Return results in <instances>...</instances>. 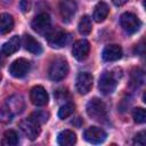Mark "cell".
<instances>
[{"label":"cell","instance_id":"cell-1","mask_svg":"<svg viewBox=\"0 0 146 146\" xmlns=\"http://www.w3.org/2000/svg\"><path fill=\"white\" fill-rule=\"evenodd\" d=\"M87 114L95 121L97 122H106L107 120V111L105 104L98 99V98H92L88 102L87 104Z\"/></svg>","mask_w":146,"mask_h":146},{"label":"cell","instance_id":"cell-2","mask_svg":"<svg viewBox=\"0 0 146 146\" xmlns=\"http://www.w3.org/2000/svg\"><path fill=\"white\" fill-rule=\"evenodd\" d=\"M47 41L50 47L52 48H63L65 47L70 41V33H67L65 30H62L59 27L50 29V31L46 34Z\"/></svg>","mask_w":146,"mask_h":146},{"label":"cell","instance_id":"cell-3","mask_svg":"<svg viewBox=\"0 0 146 146\" xmlns=\"http://www.w3.org/2000/svg\"><path fill=\"white\" fill-rule=\"evenodd\" d=\"M68 73V64L64 58L54 59L48 68V75L52 81H60Z\"/></svg>","mask_w":146,"mask_h":146},{"label":"cell","instance_id":"cell-4","mask_svg":"<svg viewBox=\"0 0 146 146\" xmlns=\"http://www.w3.org/2000/svg\"><path fill=\"white\" fill-rule=\"evenodd\" d=\"M117 86V78L113 72H104L98 82V88L104 95L112 94Z\"/></svg>","mask_w":146,"mask_h":146},{"label":"cell","instance_id":"cell-5","mask_svg":"<svg viewBox=\"0 0 146 146\" xmlns=\"http://www.w3.org/2000/svg\"><path fill=\"white\" fill-rule=\"evenodd\" d=\"M31 26L36 33L46 35L51 29V18L47 13H41L33 18Z\"/></svg>","mask_w":146,"mask_h":146},{"label":"cell","instance_id":"cell-6","mask_svg":"<svg viewBox=\"0 0 146 146\" xmlns=\"http://www.w3.org/2000/svg\"><path fill=\"white\" fill-rule=\"evenodd\" d=\"M41 124H39L36 121L31 119L30 116L27 119H24L19 122V128L23 131V133L31 140H34L39 137L41 132Z\"/></svg>","mask_w":146,"mask_h":146},{"label":"cell","instance_id":"cell-7","mask_svg":"<svg viewBox=\"0 0 146 146\" xmlns=\"http://www.w3.org/2000/svg\"><path fill=\"white\" fill-rule=\"evenodd\" d=\"M120 24L121 27L129 34H132L135 32H137L141 25L139 18L132 14V13H124L121 15L120 17Z\"/></svg>","mask_w":146,"mask_h":146},{"label":"cell","instance_id":"cell-8","mask_svg":"<svg viewBox=\"0 0 146 146\" xmlns=\"http://www.w3.org/2000/svg\"><path fill=\"white\" fill-rule=\"evenodd\" d=\"M78 9V5L75 0H60L59 2V13L62 19L65 23H70L74 17Z\"/></svg>","mask_w":146,"mask_h":146},{"label":"cell","instance_id":"cell-9","mask_svg":"<svg viewBox=\"0 0 146 146\" xmlns=\"http://www.w3.org/2000/svg\"><path fill=\"white\" fill-rule=\"evenodd\" d=\"M31 64L27 59L25 58H18L16 60H14L10 66H9V73L14 76V78H23L27 74V72L30 71Z\"/></svg>","mask_w":146,"mask_h":146},{"label":"cell","instance_id":"cell-10","mask_svg":"<svg viewBox=\"0 0 146 146\" xmlns=\"http://www.w3.org/2000/svg\"><path fill=\"white\" fill-rule=\"evenodd\" d=\"M92 81H94V78L90 73H88V72L79 73V75L76 76V81H75L76 90L81 95L88 94L92 88Z\"/></svg>","mask_w":146,"mask_h":146},{"label":"cell","instance_id":"cell-11","mask_svg":"<svg viewBox=\"0 0 146 146\" xmlns=\"http://www.w3.org/2000/svg\"><path fill=\"white\" fill-rule=\"evenodd\" d=\"M30 99H31L32 104H34L35 106H44L48 104L49 96H48V94L43 87L35 86L31 89Z\"/></svg>","mask_w":146,"mask_h":146},{"label":"cell","instance_id":"cell-12","mask_svg":"<svg viewBox=\"0 0 146 146\" xmlns=\"http://www.w3.org/2000/svg\"><path fill=\"white\" fill-rule=\"evenodd\" d=\"M90 51V44L86 39H80L75 41L72 46V54L78 60H84Z\"/></svg>","mask_w":146,"mask_h":146},{"label":"cell","instance_id":"cell-13","mask_svg":"<svg viewBox=\"0 0 146 146\" xmlns=\"http://www.w3.org/2000/svg\"><path fill=\"white\" fill-rule=\"evenodd\" d=\"M83 136L90 144H100L106 139V132L99 127H89L84 131Z\"/></svg>","mask_w":146,"mask_h":146},{"label":"cell","instance_id":"cell-14","mask_svg":"<svg viewBox=\"0 0 146 146\" xmlns=\"http://www.w3.org/2000/svg\"><path fill=\"white\" fill-rule=\"evenodd\" d=\"M122 57V48L119 44H108L103 50V58L106 62H115Z\"/></svg>","mask_w":146,"mask_h":146},{"label":"cell","instance_id":"cell-15","mask_svg":"<svg viewBox=\"0 0 146 146\" xmlns=\"http://www.w3.org/2000/svg\"><path fill=\"white\" fill-rule=\"evenodd\" d=\"M5 105L9 108V111H10L14 115L21 113V112L24 110V107H25L23 97H22V96H18V95H15V96L9 97V98L6 100Z\"/></svg>","mask_w":146,"mask_h":146},{"label":"cell","instance_id":"cell-16","mask_svg":"<svg viewBox=\"0 0 146 146\" xmlns=\"http://www.w3.org/2000/svg\"><path fill=\"white\" fill-rule=\"evenodd\" d=\"M23 42H24V47L27 51H30L31 54H34V55H40L42 52V46L40 44L39 41H36L32 35L30 34H25L24 35V39H23Z\"/></svg>","mask_w":146,"mask_h":146},{"label":"cell","instance_id":"cell-17","mask_svg":"<svg viewBox=\"0 0 146 146\" xmlns=\"http://www.w3.org/2000/svg\"><path fill=\"white\" fill-rule=\"evenodd\" d=\"M19 47H21V39L18 35H14L6 43H3L1 51L5 56H10V55L15 54L19 49Z\"/></svg>","mask_w":146,"mask_h":146},{"label":"cell","instance_id":"cell-18","mask_svg":"<svg viewBox=\"0 0 146 146\" xmlns=\"http://www.w3.org/2000/svg\"><path fill=\"white\" fill-rule=\"evenodd\" d=\"M108 13H110V8H108L107 3L104 2V1H99L95 6L92 17H94V19L97 23H100V22H104L105 21V18L108 16Z\"/></svg>","mask_w":146,"mask_h":146},{"label":"cell","instance_id":"cell-19","mask_svg":"<svg viewBox=\"0 0 146 146\" xmlns=\"http://www.w3.org/2000/svg\"><path fill=\"white\" fill-rule=\"evenodd\" d=\"M57 141L60 146H72L76 141V136L72 130H63L58 133Z\"/></svg>","mask_w":146,"mask_h":146},{"label":"cell","instance_id":"cell-20","mask_svg":"<svg viewBox=\"0 0 146 146\" xmlns=\"http://www.w3.org/2000/svg\"><path fill=\"white\" fill-rule=\"evenodd\" d=\"M14 27V18L11 15L3 13L0 14V33H9Z\"/></svg>","mask_w":146,"mask_h":146},{"label":"cell","instance_id":"cell-21","mask_svg":"<svg viewBox=\"0 0 146 146\" xmlns=\"http://www.w3.org/2000/svg\"><path fill=\"white\" fill-rule=\"evenodd\" d=\"M78 30L82 35H88L91 33L92 30V23H91V18L88 15H84L81 17L79 25H78Z\"/></svg>","mask_w":146,"mask_h":146},{"label":"cell","instance_id":"cell-22","mask_svg":"<svg viewBox=\"0 0 146 146\" xmlns=\"http://www.w3.org/2000/svg\"><path fill=\"white\" fill-rule=\"evenodd\" d=\"M18 135L15 130H7L5 133H3V138H2V141L1 144L3 146H16L18 144Z\"/></svg>","mask_w":146,"mask_h":146},{"label":"cell","instance_id":"cell-23","mask_svg":"<svg viewBox=\"0 0 146 146\" xmlns=\"http://www.w3.org/2000/svg\"><path fill=\"white\" fill-rule=\"evenodd\" d=\"M74 108H75V106H74L73 103H71V102L64 103V104L60 106L59 111H58V116H59L60 119H66V117H68V116H71V115L73 114Z\"/></svg>","mask_w":146,"mask_h":146},{"label":"cell","instance_id":"cell-24","mask_svg":"<svg viewBox=\"0 0 146 146\" xmlns=\"http://www.w3.org/2000/svg\"><path fill=\"white\" fill-rule=\"evenodd\" d=\"M31 119H33L34 121H36L39 124H43L48 121L49 119V113L46 112V111H36V112H33L31 115H30Z\"/></svg>","mask_w":146,"mask_h":146},{"label":"cell","instance_id":"cell-25","mask_svg":"<svg viewBox=\"0 0 146 146\" xmlns=\"http://www.w3.org/2000/svg\"><path fill=\"white\" fill-rule=\"evenodd\" d=\"M132 117L137 123H144L146 121V112L143 107H136L132 111Z\"/></svg>","mask_w":146,"mask_h":146},{"label":"cell","instance_id":"cell-26","mask_svg":"<svg viewBox=\"0 0 146 146\" xmlns=\"http://www.w3.org/2000/svg\"><path fill=\"white\" fill-rule=\"evenodd\" d=\"M13 116L14 114L9 111V108L3 104L1 107H0V121L7 123V122H10L13 120Z\"/></svg>","mask_w":146,"mask_h":146},{"label":"cell","instance_id":"cell-27","mask_svg":"<svg viewBox=\"0 0 146 146\" xmlns=\"http://www.w3.org/2000/svg\"><path fill=\"white\" fill-rule=\"evenodd\" d=\"M55 97L57 99V102H63V103H67L68 99H70V94L66 89L64 88H60V89H57L55 91Z\"/></svg>","mask_w":146,"mask_h":146},{"label":"cell","instance_id":"cell-28","mask_svg":"<svg viewBox=\"0 0 146 146\" xmlns=\"http://www.w3.org/2000/svg\"><path fill=\"white\" fill-rule=\"evenodd\" d=\"M145 131H140L139 133L136 135L135 139H133V144L135 145H145Z\"/></svg>","mask_w":146,"mask_h":146},{"label":"cell","instance_id":"cell-29","mask_svg":"<svg viewBox=\"0 0 146 146\" xmlns=\"http://www.w3.org/2000/svg\"><path fill=\"white\" fill-rule=\"evenodd\" d=\"M19 7H21V9H22L23 13L29 11L31 9V0H21Z\"/></svg>","mask_w":146,"mask_h":146},{"label":"cell","instance_id":"cell-30","mask_svg":"<svg viewBox=\"0 0 146 146\" xmlns=\"http://www.w3.org/2000/svg\"><path fill=\"white\" fill-rule=\"evenodd\" d=\"M127 1H128V0H112V2H113L115 6H122V5H124Z\"/></svg>","mask_w":146,"mask_h":146},{"label":"cell","instance_id":"cell-31","mask_svg":"<svg viewBox=\"0 0 146 146\" xmlns=\"http://www.w3.org/2000/svg\"><path fill=\"white\" fill-rule=\"evenodd\" d=\"M0 80H1V74H0Z\"/></svg>","mask_w":146,"mask_h":146}]
</instances>
